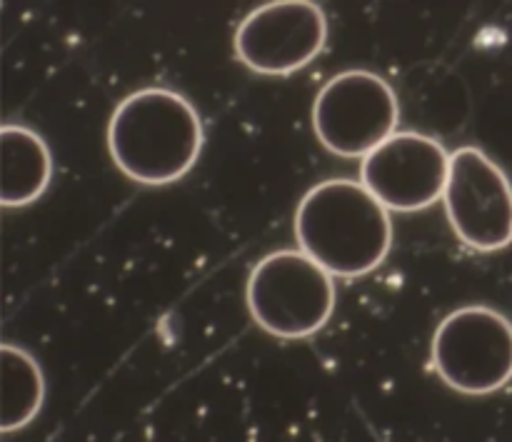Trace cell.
<instances>
[{"label":"cell","mask_w":512,"mask_h":442,"mask_svg":"<svg viewBox=\"0 0 512 442\" xmlns=\"http://www.w3.org/2000/svg\"><path fill=\"white\" fill-rule=\"evenodd\" d=\"M295 238L330 275L358 278L385 260L393 225L388 208L363 183L325 180L300 200Z\"/></svg>","instance_id":"cell-1"},{"label":"cell","mask_w":512,"mask_h":442,"mask_svg":"<svg viewBox=\"0 0 512 442\" xmlns=\"http://www.w3.org/2000/svg\"><path fill=\"white\" fill-rule=\"evenodd\" d=\"M115 165L143 185H168L183 178L203 150V123L183 95L145 88L115 108L108 125Z\"/></svg>","instance_id":"cell-2"},{"label":"cell","mask_w":512,"mask_h":442,"mask_svg":"<svg viewBox=\"0 0 512 442\" xmlns=\"http://www.w3.org/2000/svg\"><path fill=\"white\" fill-rule=\"evenodd\" d=\"M248 308L255 323L275 338H308L333 315V278L303 250H278L250 273Z\"/></svg>","instance_id":"cell-3"},{"label":"cell","mask_w":512,"mask_h":442,"mask_svg":"<svg viewBox=\"0 0 512 442\" xmlns=\"http://www.w3.org/2000/svg\"><path fill=\"white\" fill-rule=\"evenodd\" d=\"M400 120L395 90L368 70H345L313 105L315 135L340 158H365L393 138Z\"/></svg>","instance_id":"cell-4"},{"label":"cell","mask_w":512,"mask_h":442,"mask_svg":"<svg viewBox=\"0 0 512 442\" xmlns=\"http://www.w3.org/2000/svg\"><path fill=\"white\" fill-rule=\"evenodd\" d=\"M433 363L453 390L495 393L512 378V325L483 305L455 310L435 330Z\"/></svg>","instance_id":"cell-5"},{"label":"cell","mask_w":512,"mask_h":442,"mask_svg":"<svg viewBox=\"0 0 512 442\" xmlns=\"http://www.w3.org/2000/svg\"><path fill=\"white\" fill-rule=\"evenodd\" d=\"M445 208L458 238L473 250L493 253L512 243V185L483 150L450 155Z\"/></svg>","instance_id":"cell-6"},{"label":"cell","mask_w":512,"mask_h":442,"mask_svg":"<svg viewBox=\"0 0 512 442\" xmlns=\"http://www.w3.org/2000/svg\"><path fill=\"white\" fill-rule=\"evenodd\" d=\"M450 155L435 138L420 133H395L363 158V185L398 213L430 208L445 198Z\"/></svg>","instance_id":"cell-7"},{"label":"cell","mask_w":512,"mask_h":442,"mask_svg":"<svg viewBox=\"0 0 512 442\" xmlns=\"http://www.w3.org/2000/svg\"><path fill=\"white\" fill-rule=\"evenodd\" d=\"M328 23L320 5L283 0L253 10L235 30V53L265 75H285L308 65L323 50Z\"/></svg>","instance_id":"cell-8"},{"label":"cell","mask_w":512,"mask_h":442,"mask_svg":"<svg viewBox=\"0 0 512 442\" xmlns=\"http://www.w3.org/2000/svg\"><path fill=\"white\" fill-rule=\"evenodd\" d=\"M0 153H3L0 203L5 208H20L38 200L53 175V160L43 138L23 125H3Z\"/></svg>","instance_id":"cell-9"},{"label":"cell","mask_w":512,"mask_h":442,"mask_svg":"<svg viewBox=\"0 0 512 442\" xmlns=\"http://www.w3.org/2000/svg\"><path fill=\"white\" fill-rule=\"evenodd\" d=\"M3 365V408H0V430L13 433L33 423L45 398V383L40 365L25 350L5 343L0 348Z\"/></svg>","instance_id":"cell-10"}]
</instances>
